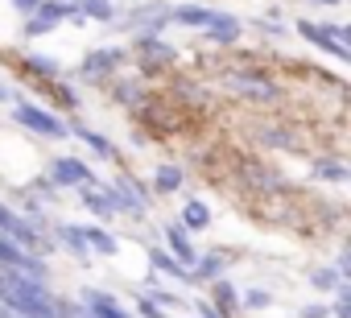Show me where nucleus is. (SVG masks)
<instances>
[{"label": "nucleus", "mask_w": 351, "mask_h": 318, "mask_svg": "<svg viewBox=\"0 0 351 318\" xmlns=\"http://www.w3.org/2000/svg\"><path fill=\"white\" fill-rule=\"evenodd\" d=\"M207 38H211L215 46H232V42L240 38V21L215 9V17H211V25H207Z\"/></svg>", "instance_id": "nucleus-10"}, {"label": "nucleus", "mask_w": 351, "mask_h": 318, "mask_svg": "<svg viewBox=\"0 0 351 318\" xmlns=\"http://www.w3.org/2000/svg\"><path fill=\"white\" fill-rule=\"evenodd\" d=\"M29 66H34V71H42V75H58V71H62V66H58L54 58H38V54L29 58Z\"/></svg>", "instance_id": "nucleus-25"}, {"label": "nucleus", "mask_w": 351, "mask_h": 318, "mask_svg": "<svg viewBox=\"0 0 351 318\" xmlns=\"http://www.w3.org/2000/svg\"><path fill=\"white\" fill-rule=\"evenodd\" d=\"M153 269H161L165 277H173V281H191V273L173 260V256H165V252H153Z\"/></svg>", "instance_id": "nucleus-20"}, {"label": "nucleus", "mask_w": 351, "mask_h": 318, "mask_svg": "<svg viewBox=\"0 0 351 318\" xmlns=\"http://www.w3.org/2000/svg\"><path fill=\"white\" fill-rule=\"evenodd\" d=\"M120 58H124L120 50H95V54H87V58H83V75H87V79H99V75L116 71V66H120Z\"/></svg>", "instance_id": "nucleus-11"}, {"label": "nucleus", "mask_w": 351, "mask_h": 318, "mask_svg": "<svg viewBox=\"0 0 351 318\" xmlns=\"http://www.w3.org/2000/svg\"><path fill=\"white\" fill-rule=\"evenodd\" d=\"M165 240H169V252H173V260H178L182 269H191L199 256H195V244H191V236H186V228L182 223H169L165 228Z\"/></svg>", "instance_id": "nucleus-9"}, {"label": "nucleus", "mask_w": 351, "mask_h": 318, "mask_svg": "<svg viewBox=\"0 0 351 318\" xmlns=\"http://www.w3.org/2000/svg\"><path fill=\"white\" fill-rule=\"evenodd\" d=\"M0 99H5V87H0Z\"/></svg>", "instance_id": "nucleus-34"}, {"label": "nucleus", "mask_w": 351, "mask_h": 318, "mask_svg": "<svg viewBox=\"0 0 351 318\" xmlns=\"http://www.w3.org/2000/svg\"><path fill=\"white\" fill-rule=\"evenodd\" d=\"M13 5H17L21 13H34V9H38V0H13Z\"/></svg>", "instance_id": "nucleus-31"}, {"label": "nucleus", "mask_w": 351, "mask_h": 318, "mask_svg": "<svg viewBox=\"0 0 351 318\" xmlns=\"http://www.w3.org/2000/svg\"><path fill=\"white\" fill-rule=\"evenodd\" d=\"M83 302H87V314H91V318H132V314H128L112 293H104V289H87Z\"/></svg>", "instance_id": "nucleus-7"}, {"label": "nucleus", "mask_w": 351, "mask_h": 318, "mask_svg": "<svg viewBox=\"0 0 351 318\" xmlns=\"http://www.w3.org/2000/svg\"><path fill=\"white\" fill-rule=\"evenodd\" d=\"M211 17H215V9L186 5V9H169V17H165V21H173V25H199V29H207V25H211Z\"/></svg>", "instance_id": "nucleus-13"}, {"label": "nucleus", "mask_w": 351, "mask_h": 318, "mask_svg": "<svg viewBox=\"0 0 351 318\" xmlns=\"http://www.w3.org/2000/svg\"><path fill=\"white\" fill-rule=\"evenodd\" d=\"M112 195H116V207H120L124 215H141V211H145V195H141L128 178H120V182L112 186Z\"/></svg>", "instance_id": "nucleus-12"}, {"label": "nucleus", "mask_w": 351, "mask_h": 318, "mask_svg": "<svg viewBox=\"0 0 351 318\" xmlns=\"http://www.w3.org/2000/svg\"><path fill=\"white\" fill-rule=\"evenodd\" d=\"M182 178H186V174H182L178 166H161L153 182H157V191H161V195H169V191H178V186H182Z\"/></svg>", "instance_id": "nucleus-18"}, {"label": "nucleus", "mask_w": 351, "mask_h": 318, "mask_svg": "<svg viewBox=\"0 0 351 318\" xmlns=\"http://www.w3.org/2000/svg\"><path fill=\"white\" fill-rule=\"evenodd\" d=\"M265 302H269V293H261V289H252V293H244V306H248V310H261Z\"/></svg>", "instance_id": "nucleus-27"}, {"label": "nucleus", "mask_w": 351, "mask_h": 318, "mask_svg": "<svg viewBox=\"0 0 351 318\" xmlns=\"http://www.w3.org/2000/svg\"><path fill=\"white\" fill-rule=\"evenodd\" d=\"M79 232H83L87 252H99V256H112V252H116V240H112L104 228H79Z\"/></svg>", "instance_id": "nucleus-14"}, {"label": "nucleus", "mask_w": 351, "mask_h": 318, "mask_svg": "<svg viewBox=\"0 0 351 318\" xmlns=\"http://www.w3.org/2000/svg\"><path fill=\"white\" fill-rule=\"evenodd\" d=\"M326 314H330L326 306H306V310H302V318H326Z\"/></svg>", "instance_id": "nucleus-29"}, {"label": "nucleus", "mask_w": 351, "mask_h": 318, "mask_svg": "<svg viewBox=\"0 0 351 318\" xmlns=\"http://www.w3.org/2000/svg\"><path fill=\"white\" fill-rule=\"evenodd\" d=\"M141 314H145V318H165V314H161V310H157V306H153V302H149V297H145V302H141Z\"/></svg>", "instance_id": "nucleus-30"}, {"label": "nucleus", "mask_w": 351, "mask_h": 318, "mask_svg": "<svg viewBox=\"0 0 351 318\" xmlns=\"http://www.w3.org/2000/svg\"><path fill=\"white\" fill-rule=\"evenodd\" d=\"M195 265H199V273H191V277H219L223 273V256H203Z\"/></svg>", "instance_id": "nucleus-24"}, {"label": "nucleus", "mask_w": 351, "mask_h": 318, "mask_svg": "<svg viewBox=\"0 0 351 318\" xmlns=\"http://www.w3.org/2000/svg\"><path fill=\"white\" fill-rule=\"evenodd\" d=\"M322 5H339V0H322Z\"/></svg>", "instance_id": "nucleus-33"}, {"label": "nucleus", "mask_w": 351, "mask_h": 318, "mask_svg": "<svg viewBox=\"0 0 351 318\" xmlns=\"http://www.w3.org/2000/svg\"><path fill=\"white\" fill-rule=\"evenodd\" d=\"M71 17H91V21H112V0H75Z\"/></svg>", "instance_id": "nucleus-15"}, {"label": "nucleus", "mask_w": 351, "mask_h": 318, "mask_svg": "<svg viewBox=\"0 0 351 318\" xmlns=\"http://www.w3.org/2000/svg\"><path fill=\"white\" fill-rule=\"evenodd\" d=\"M335 318H351V302H347V293L339 297V306H335Z\"/></svg>", "instance_id": "nucleus-28"}, {"label": "nucleus", "mask_w": 351, "mask_h": 318, "mask_svg": "<svg viewBox=\"0 0 351 318\" xmlns=\"http://www.w3.org/2000/svg\"><path fill=\"white\" fill-rule=\"evenodd\" d=\"M87 318H91V314H87Z\"/></svg>", "instance_id": "nucleus-35"}, {"label": "nucleus", "mask_w": 351, "mask_h": 318, "mask_svg": "<svg viewBox=\"0 0 351 318\" xmlns=\"http://www.w3.org/2000/svg\"><path fill=\"white\" fill-rule=\"evenodd\" d=\"M0 306H9L13 314H25V318H75L79 314L71 302L54 297L46 289V281L21 277L9 269H0Z\"/></svg>", "instance_id": "nucleus-1"}, {"label": "nucleus", "mask_w": 351, "mask_h": 318, "mask_svg": "<svg viewBox=\"0 0 351 318\" xmlns=\"http://www.w3.org/2000/svg\"><path fill=\"white\" fill-rule=\"evenodd\" d=\"M0 269L9 273H21V277H34V281H46V260L21 244H13L9 236H0Z\"/></svg>", "instance_id": "nucleus-2"}, {"label": "nucleus", "mask_w": 351, "mask_h": 318, "mask_svg": "<svg viewBox=\"0 0 351 318\" xmlns=\"http://www.w3.org/2000/svg\"><path fill=\"white\" fill-rule=\"evenodd\" d=\"M298 34H302L306 42H314L318 50H326V54H335L339 62H347V58H351V50L343 46V38H347V29H339V25H314V21H302V25H298Z\"/></svg>", "instance_id": "nucleus-4"}, {"label": "nucleus", "mask_w": 351, "mask_h": 318, "mask_svg": "<svg viewBox=\"0 0 351 318\" xmlns=\"http://www.w3.org/2000/svg\"><path fill=\"white\" fill-rule=\"evenodd\" d=\"M50 182H54V186H83V182H91V170H87V162L58 157V162L50 166Z\"/></svg>", "instance_id": "nucleus-6"}, {"label": "nucleus", "mask_w": 351, "mask_h": 318, "mask_svg": "<svg viewBox=\"0 0 351 318\" xmlns=\"http://www.w3.org/2000/svg\"><path fill=\"white\" fill-rule=\"evenodd\" d=\"M13 120L21 124V128H29V132H38V136H66L71 128L54 116V112H46V108H34V103H17L13 108Z\"/></svg>", "instance_id": "nucleus-3"}, {"label": "nucleus", "mask_w": 351, "mask_h": 318, "mask_svg": "<svg viewBox=\"0 0 351 318\" xmlns=\"http://www.w3.org/2000/svg\"><path fill=\"white\" fill-rule=\"evenodd\" d=\"M215 297H219V302H228V310H232V302H236V289H232L228 281H219V285H215Z\"/></svg>", "instance_id": "nucleus-26"}, {"label": "nucleus", "mask_w": 351, "mask_h": 318, "mask_svg": "<svg viewBox=\"0 0 351 318\" xmlns=\"http://www.w3.org/2000/svg\"><path fill=\"white\" fill-rule=\"evenodd\" d=\"M314 174H318V178H326V182H343V178H347V170H343L339 162H318V166H314Z\"/></svg>", "instance_id": "nucleus-23"}, {"label": "nucleus", "mask_w": 351, "mask_h": 318, "mask_svg": "<svg viewBox=\"0 0 351 318\" xmlns=\"http://www.w3.org/2000/svg\"><path fill=\"white\" fill-rule=\"evenodd\" d=\"M141 54H145V58H157V62H173V50L161 46V38H153V34L141 38Z\"/></svg>", "instance_id": "nucleus-19"}, {"label": "nucleus", "mask_w": 351, "mask_h": 318, "mask_svg": "<svg viewBox=\"0 0 351 318\" xmlns=\"http://www.w3.org/2000/svg\"><path fill=\"white\" fill-rule=\"evenodd\" d=\"M232 83H236L244 95H256V99H273V95H277V87H273V83H265V79H248V75H236Z\"/></svg>", "instance_id": "nucleus-16"}, {"label": "nucleus", "mask_w": 351, "mask_h": 318, "mask_svg": "<svg viewBox=\"0 0 351 318\" xmlns=\"http://www.w3.org/2000/svg\"><path fill=\"white\" fill-rule=\"evenodd\" d=\"M310 281H314L318 289H343V273H339V269H318Z\"/></svg>", "instance_id": "nucleus-22"}, {"label": "nucleus", "mask_w": 351, "mask_h": 318, "mask_svg": "<svg viewBox=\"0 0 351 318\" xmlns=\"http://www.w3.org/2000/svg\"><path fill=\"white\" fill-rule=\"evenodd\" d=\"M83 207H87V211H95L99 219H108V215H120V207H116V195H112V191H104V186H95V182H83Z\"/></svg>", "instance_id": "nucleus-8"}, {"label": "nucleus", "mask_w": 351, "mask_h": 318, "mask_svg": "<svg viewBox=\"0 0 351 318\" xmlns=\"http://www.w3.org/2000/svg\"><path fill=\"white\" fill-rule=\"evenodd\" d=\"M211 223V211L203 207V203H186V211H182V228L186 232H203Z\"/></svg>", "instance_id": "nucleus-17"}, {"label": "nucleus", "mask_w": 351, "mask_h": 318, "mask_svg": "<svg viewBox=\"0 0 351 318\" xmlns=\"http://www.w3.org/2000/svg\"><path fill=\"white\" fill-rule=\"evenodd\" d=\"M34 13H38V17H34L25 29H29V38H42V34H50L58 21H66V17L75 13V5H66V0H38Z\"/></svg>", "instance_id": "nucleus-5"}, {"label": "nucleus", "mask_w": 351, "mask_h": 318, "mask_svg": "<svg viewBox=\"0 0 351 318\" xmlns=\"http://www.w3.org/2000/svg\"><path fill=\"white\" fill-rule=\"evenodd\" d=\"M75 132H79V136H83V140H87V145H91V149H95V153H99V157H116V149H112V145H108V140H104V136H99V132H87V128H83V124H79V128H75Z\"/></svg>", "instance_id": "nucleus-21"}, {"label": "nucleus", "mask_w": 351, "mask_h": 318, "mask_svg": "<svg viewBox=\"0 0 351 318\" xmlns=\"http://www.w3.org/2000/svg\"><path fill=\"white\" fill-rule=\"evenodd\" d=\"M0 318H25V314H13L9 306H0Z\"/></svg>", "instance_id": "nucleus-32"}]
</instances>
